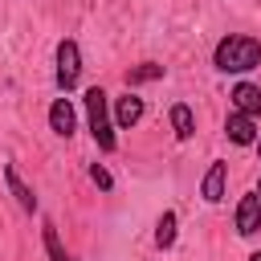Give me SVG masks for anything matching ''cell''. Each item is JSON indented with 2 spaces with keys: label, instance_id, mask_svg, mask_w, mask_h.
<instances>
[{
  "label": "cell",
  "instance_id": "obj_12",
  "mask_svg": "<svg viewBox=\"0 0 261 261\" xmlns=\"http://www.w3.org/2000/svg\"><path fill=\"white\" fill-rule=\"evenodd\" d=\"M175 228H179L175 208H163V216L155 220V245H159V249H171V245H175Z\"/></svg>",
  "mask_w": 261,
  "mask_h": 261
},
{
  "label": "cell",
  "instance_id": "obj_15",
  "mask_svg": "<svg viewBox=\"0 0 261 261\" xmlns=\"http://www.w3.org/2000/svg\"><path fill=\"white\" fill-rule=\"evenodd\" d=\"M90 179H94V184H98L102 192H110V188H114V175H110V171H106L102 163H90Z\"/></svg>",
  "mask_w": 261,
  "mask_h": 261
},
{
  "label": "cell",
  "instance_id": "obj_1",
  "mask_svg": "<svg viewBox=\"0 0 261 261\" xmlns=\"http://www.w3.org/2000/svg\"><path fill=\"white\" fill-rule=\"evenodd\" d=\"M212 65L220 69V73H253L257 65H261V41L257 37H245V33H228V37H220L216 41V49H212Z\"/></svg>",
  "mask_w": 261,
  "mask_h": 261
},
{
  "label": "cell",
  "instance_id": "obj_14",
  "mask_svg": "<svg viewBox=\"0 0 261 261\" xmlns=\"http://www.w3.org/2000/svg\"><path fill=\"white\" fill-rule=\"evenodd\" d=\"M155 77H163V65H155V61H143V65L126 69V90H130V86H139V82H155Z\"/></svg>",
  "mask_w": 261,
  "mask_h": 261
},
{
  "label": "cell",
  "instance_id": "obj_2",
  "mask_svg": "<svg viewBox=\"0 0 261 261\" xmlns=\"http://www.w3.org/2000/svg\"><path fill=\"white\" fill-rule=\"evenodd\" d=\"M82 106H86V118H90V135L98 143V151H114L118 147V126H114V110H110V94L102 86H90L82 94Z\"/></svg>",
  "mask_w": 261,
  "mask_h": 261
},
{
  "label": "cell",
  "instance_id": "obj_8",
  "mask_svg": "<svg viewBox=\"0 0 261 261\" xmlns=\"http://www.w3.org/2000/svg\"><path fill=\"white\" fill-rule=\"evenodd\" d=\"M224 135H228V143H237V147H253L261 130H257V118H249V114L232 110V114L224 118Z\"/></svg>",
  "mask_w": 261,
  "mask_h": 261
},
{
  "label": "cell",
  "instance_id": "obj_3",
  "mask_svg": "<svg viewBox=\"0 0 261 261\" xmlns=\"http://www.w3.org/2000/svg\"><path fill=\"white\" fill-rule=\"evenodd\" d=\"M53 82L61 94H69L77 82H82V49L73 37H61L57 41V53H53Z\"/></svg>",
  "mask_w": 261,
  "mask_h": 261
},
{
  "label": "cell",
  "instance_id": "obj_16",
  "mask_svg": "<svg viewBox=\"0 0 261 261\" xmlns=\"http://www.w3.org/2000/svg\"><path fill=\"white\" fill-rule=\"evenodd\" d=\"M253 147H257V155H261V135H257V143H253Z\"/></svg>",
  "mask_w": 261,
  "mask_h": 261
},
{
  "label": "cell",
  "instance_id": "obj_11",
  "mask_svg": "<svg viewBox=\"0 0 261 261\" xmlns=\"http://www.w3.org/2000/svg\"><path fill=\"white\" fill-rule=\"evenodd\" d=\"M171 130H175L179 143H188V139L196 135V114H192L188 102H175V106H171Z\"/></svg>",
  "mask_w": 261,
  "mask_h": 261
},
{
  "label": "cell",
  "instance_id": "obj_10",
  "mask_svg": "<svg viewBox=\"0 0 261 261\" xmlns=\"http://www.w3.org/2000/svg\"><path fill=\"white\" fill-rule=\"evenodd\" d=\"M228 102H232V110H241V114H249V118H261V86L237 82V86L228 90Z\"/></svg>",
  "mask_w": 261,
  "mask_h": 261
},
{
  "label": "cell",
  "instance_id": "obj_9",
  "mask_svg": "<svg viewBox=\"0 0 261 261\" xmlns=\"http://www.w3.org/2000/svg\"><path fill=\"white\" fill-rule=\"evenodd\" d=\"M4 188L12 192V200H16V208H20V212H29V216H33V212L41 208V204H37V196H33V188L20 179V171H16L12 163H4Z\"/></svg>",
  "mask_w": 261,
  "mask_h": 261
},
{
  "label": "cell",
  "instance_id": "obj_13",
  "mask_svg": "<svg viewBox=\"0 0 261 261\" xmlns=\"http://www.w3.org/2000/svg\"><path fill=\"white\" fill-rule=\"evenodd\" d=\"M41 237H45V253H49V261H77L73 253H65V245H61V237H57V224H53V220H45V224H41Z\"/></svg>",
  "mask_w": 261,
  "mask_h": 261
},
{
  "label": "cell",
  "instance_id": "obj_4",
  "mask_svg": "<svg viewBox=\"0 0 261 261\" xmlns=\"http://www.w3.org/2000/svg\"><path fill=\"white\" fill-rule=\"evenodd\" d=\"M110 110H114V126L118 130H130V126H139L143 122V114H147V106H143V98L139 94H118V98H110Z\"/></svg>",
  "mask_w": 261,
  "mask_h": 261
},
{
  "label": "cell",
  "instance_id": "obj_5",
  "mask_svg": "<svg viewBox=\"0 0 261 261\" xmlns=\"http://www.w3.org/2000/svg\"><path fill=\"white\" fill-rule=\"evenodd\" d=\"M232 228H237L241 237H253V232H261V200H257V192H245V196L237 200Z\"/></svg>",
  "mask_w": 261,
  "mask_h": 261
},
{
  "label": "cell",
  "instance_id": "obj_7",
  "mask_svg": "<svg viewBox=\"0 0 261 261\" xmlns=\"http://www.w3.org/2000/svg\"><path fill=\"white\" fill-rule=\"evenodd\" d=\"M49 130L57 135V139H69L73 130H77V110H73V102L61 94V98H53V106H49Z\"/></svg>",
  "mask_w": 261,
  "mask_h": 261
},
{
  "label": "cell",
  "instance_id": "obj_17",
  "mask_svg": "<svg viewBox=\"0 0 261 261\" xmlns=\"http://www.w3.org/2000/svg\"><path fill=\"white\" fill-rule=\"evenodd\" d=\"M249 261H261V253H249Z\"/></svg>",
  "mask_w": 261,
  "mask_h": 261
},
{
  "label": "cell",
  "instance_id": "obj_18",
  "mask_svg": "<svg viewBox=\"0 0 261 261\" xmlns=\"http://www.w3.org/2000/svg\"><path fill=\"white\" fill-rule=\"evenodd\" d=\"M253 192H257V200H261V179H257V188H253Z\"/></svg>",
  "mask_w": 261,
  "mask_h": 261
},
{
  "label": "cell",
  "instance_id": "obj_6",
  "mask_svg": "<svg viewBox=\"0 0 261 261\" xmlns=\"http://www.w3.org/2000/svg\"><path fill=\"white\" fill-rule=\"evenodd\" d=\"M224 192H228V163L212 159L208 171H204V179H200V196H204V204H220Z\"/></svg>",
  "mask_w": 261,
  "mask_h": 261
}]
</instances>
